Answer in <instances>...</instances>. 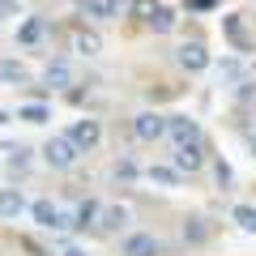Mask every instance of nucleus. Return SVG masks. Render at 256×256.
<instances>
[{"instance_id":"9d476101","label":"nucleus","mask_w":256,"mask_h":256,"mask_svg":"<svg viewBox=\"0 0 256 256\" xmlns=\"http://www.w3.org/2000/svg\"><path fill=\"white\" fill-rule=\"evenodd\" d=\"M77 9L90 22H116L120 9H124V0H77Z\"/></svg>"},{"instance_id":"4468645a","label":"nucleus","mask_w":256,"mask_h":256,"mask_svg":"<svg viewBox=\"0 0 256 256\" xmlns=\"http://www.w3.org/2000/svg\"><path fill=\"white\" fill-rule=\"evenodd\" d=\"M222 34L235 43V52H252V38H248V30H244V18L239 13H230V18H222Z\"/></svg>"},{"instance_id":"1a4fd4ad","label":"nucleus","mask_w":256,"mask_h":256,"mask_svg":"<svg viewBox=\"0 0 256 256\" xmlns=\"http://www.w3.org/2000/svg\"><path fill=\"white\" fill-rule=\"evenodd\" d=\"M120 226H128V210L124 205H107V210H102L98 205V218H94V235H116Z\"/></svg>"},{"instance_id":"39448f33","label":"nucleus","mask_w":256,"mask_h":256,"mask_svg":"<svg viewBox=\"0 0 256 256\" xmlns=\"http://www.w3.org/2000/svg\"><path fill=\"white\" fill-rule=\"evenodd\" d=\"M162 141L184 146V141H205V132H201V124H196L192 116H166V137Z\"/></svg>"},{"instance_id":"20e7f679","label":"nucleus","mask_w":256,"mask_h":256,"mask_svg":"<svg viewBox=\"0 0 256 256\" xmlns=\"http://www.w3.org/2000/svg\"><path fill=\"white\" fill-rule=\"evenodd\" d=\"M205 162H210L205 158V141H184V146H175V171L180 175H196Z\"/></svg>"},{"instance_id":"0eeeda50","label":"nucleus","mask_w":256,"mask_h":256,"mask_svg":"<svg viewBox=\"0 0 256 256\" xmlns=\"http://www.w3.org/2000/svg\"><path fill=\"white\" fill-rule=\"evenodd\" d=\"M47 38H52V22L38 18V13H34V18H26V22L18 26V47H43Z\"/></svg>"},{"instance_id":"a211bd4d","label":"nucleus","mask_w":256,"mask_h":256,"mask_svg":"<svg viewBox=\"0 0 256 256\" xmlns=\"http://www.w3.org/2000/svg\"><path fill=\"white\" fill-rule=\"evenodd\" d=\"M205 239H210V222H205V218H188V222H184V244L201 248Z\"/></svg>"},{"instance_id":"ddd939ff","label":"nucleus","mask_w":256,"mask_h":256,"mask_svg":"<svg viewBox=\"0 0 256 256\" xmlns=\"http://www.w3.org/2000/svg\"><path fill=\"white\" fill-rule=\"evenodd\" d=\"M22 214H26V192L22 188H0V218L13 222V218H22Z\"/></svg>"},{"instance_id":"cd10ccee","label":"nucleus","mask_w":256,"mask_h":256,"mask_svg":"<svg viewBox=\"0 0 256 256\" xmlns=\"http://www.w3.org/2000/svg\"><path fill=\"white\" fill-rule=\"evenodd\" d=\"M239 102H256V82H244V86H239Z\"/></svg>"},{"instance_id":"6ab92c4d","label":"nucleus","mask_w":256,"mask_h":256,"mask_svg":"<svg viewBox=\"0 0 256 256\" xmlns=\"http://www.w3.org/2000/svg\"><path fill=\"white\" fill-rule=\"evenodd\" d=\"M94 218H98V201H82L73 210V230H90Z\"/></svg>"},{"instance_id":"a878e982","label":"nucleus","mask_w":256,"mask_h":256,"mask_svg":"<svg viewBox=\"0 0 256 256\" xmlns=\"http://www.w3.org/2000/svg\"><path fill=\"white\" fill-rule=\"evenodd\" d=\"M9 166H13V171H26V166H30V150L18 146V150H13V158H9Z\"/></svg>"},{"instance_id":"423d86ee","label":"nucleus","mask_w":256,"mask_h":256,"mask_svg":"<svg viewBox=\"0 0 256 256\" xmlns=\"http://www.w3.org/2000/svg\"><path fill=\"white\" fill-rule=\"evenodd\" d=\"M175 60H180V68H184V73H205V68H210V52H205V43H201V38H192V43H180Z\"/></svg>"},{"instance_id":"6e6552de","label":"nucleus","mask_w":256,"mask_h":256,"mask_svg":"<svg viewBox=\"0 0 256 256\" xmlns=\"http://www.w3.org/2000/svg\"><path fill=\"white\" fill-rule=\"evenodd\" d=\"M120 256H162V239L150 235V230H137L120 244Z\"/></svg>"},{"instance_id":"b1692460","label":"nucleus","mask_w":256,"mask_h":256,"mask_svg":"<svg viewBox=\"0 0 256 256\" xmlns=\"http://www.w3.org/2000/svg\"><path fill=\"white\" fill-rule=\"evenodd\" d=\"M214 175H218V188H222V192H226L230 184H235V171H230V162H222V158L214 162Z\"/></svg>"},{"instance_id":"7c9ffc66","label":"nucleus","mask_w":256,"mask_h":256,"mask_svg":"<svg viewBox=\"0 0 256 256\" xmlns=\"http://www.w3.org/2000/svg\"><path fill=\"white\" fill-rule=\"evenodd\" d=\"M248 146H252V158H256V128H248Z\"/></svg>"},{"instance_id":"393cba45","label":"nucleus","mask_w":256,"mask_h":256,"mask_svg":"<svg viewBox=\"0 0 256 256\" xmlns=\"http://www.w3.org/2000/svg\"><path fill=\"white\" fill-rule=\"evenodd\" d=\"M154 4H158V0H128V13H132V18H137V22H146Z\"/></svg>"},{"instance_id":"5701e85b","label":"nucleus","mask_w":256,"mask_h":256,"mask_svg":"<svg viewBox=\"0 0 256 256\" xmlns=\"http://www.w3.org/2000/svg\"><path fill=\"white\" fill-rule=\"evenodd\" d=\"M137 162H132V158H116V180H124V184H132L137 180Z\"/></svg>"},{"instance_id":"2f4dec72","label":"nucleus","mask_w":256,"mask_h":256,"mask_svg":"<svg viewBox=\"0 0 256 256\" xmlns=\"http://www.w3.org/2000/svg\"><path fill=\"white\" fill-rule=\"evenodd\" d=\"M9 120H13V116H9V111H4V107H0V128H4V124H9Z\"/></svg>"},{"instance_id":"f3484780","label":"nucleus","mask_w":256,"mask_h":256,"mask_svg":"<svg viewBox=\"0 0 256 256\" xmlns=\"http://www.w3.org/2000/svg\"><path fill=\"white\" fill-rule=\"evenodd\" d=\"M56 214H60V205H52L47 196H43V201H34V205H30V218H34V222H38L43 230H56Z\"/></svg>"},{"instance_id":"412c9836","label":"nucleus","mask_w":256,"mask_h":256,"mask_svg":"<svg viewBox=\"0 0 256 256\" xmlns=\"http://www.w3.org/2000/svg\"><path fill=\"white\" fill-rule=\"evenodd\" d=\"M146 180H154V184H162V188H175V184H180L184 175L175 171V166H150V171H146Z\"/></svg>"},{"instance_id":"473e14b6","label":"nucleus","mask_w":256,"mask_h":256,"mask_svg":"<svg viewBox=\"0 0 256 256\" xmlns=\"http://www.w3.org/2000/svg\"><path fill=\"white\" fill-rule=\"evenodd\" d=\"M64 256H86V252H82V248H68V252H64Z\"/></svg>"},{"instance_id":"f03ea898","label":"nucleus","mask_w":256,"mask_h":256,"mask_svg":"<svg viewBox=\"0 0 256 256\" xmlns=\"http://www.w3.org/2000/svg\"><path fill=\"white\" fill-rule=\"evenodd\" d=\"M132 137H137L141 146L162 141L166 137V116L162 111H141V116H132Z\"/></svg>"},{"instance_id":"4be33fe9","label":"nucleus","mask_w":256,"mask_h":256,"mask_svg":"<svg viewBox=\"0 0 256 256\" xmlns=\"http://www.w3.org/2000/svg\"><path fill=\"white\" fill-rule=\"evenodd\" d=\"M230 218H235V226H239V230L256 235V210H252V205H235V210H230Z\"/></svg>"},{"instance_id":"c85d7f7f","label":"nucleus","mask_w":256,"mask_h":256,"mask_svg":"<svg viewBox=\"0 0 256 256\" xmlns=\"http://www.w3.org/2000/svg\"><path fill=\"white\" fill-rule=\"evenodd\" d=\"M214 4H218V0H188L192 13H205V9H214Z\"/></svg>"},{"instance_id":"c756f323","label":"nucleus","mask_w":256,"mask_h":256,"mask_svg":"<svg viewBox=\"0 0 256 256\" xmlns=\"http://www.w3.org/2000/svg\"><path fill=\"white\" fill-rule=\"evenodd\" d=\"M18 9V0H0V18H4V13H13Z\"/></svg>"},{"instance_id":"f8f14e48","label":"nucleus","mask_w":256,"mask_h":256,"mask_svg":"<svg viewBox=\"0 0 256 256\" xmlns=\"http://www.w3.org/2000/svg\"><path fill=\"white\" fill-rule=\"evenodd\" d=\"M68 43H73V52H77V56H86V60H94V56L102 52V38H98V30H86V26H77Z\"/></svg>"},{"instance_id":"bb28decb","label":"nucleus","mask_w":256,"mask_h":256,"mask_svg":"<svg viewBox=\"0 0 256 256\" xmlns=\"http://www.w3.org/2000/svg\"><path fill=\"white\" fill-rule=\"evenodd\" d=\"M218 73L226 77V82H235V77H239V60H222V68H218Z\"/></svg>"},{"instance_id":"aec40b11","label":"nucleus","mask_w":256,"mask_h":256,"mask_svg":"<svg viewBox=\"0 0 256 256\" xmlns=\"http://www.w3.org/2000/svg\"><path fill=\"white\" fill-rule=\"evenodd\" d=\"M18 120H26V124H47V120H52V107H47V102H26V107H18Z\"/></svg>"},{"instance_id":"9b49d317","label":"nucleus","mask_w":256,"mask_h":256,"mask_svg":"<svg viewBox=\"0 0 256 256\" xmlns=\"http://www.w3.org/2000/svg\"><path fill=\"white\" fill-rule=\"evenodd\" d=\"M68 86H73V64H68V60H47L43 90H68Z\"/></svg>"},{"instance_id":"72a5a7b5","label":"nucleus","mask_w":256,"mask_h":256,"mask_svg":"<svg viewBox=\"0 0 256 256\" xmlns=\"http://www.w3.org/2000/svg\"><path fill=\"white\" fill-rule=\"evenodd\" d=\"M0 26H4V22H0Z\"/></svg>"},{"instance_id":"f257e3e1","label":"nucleus","mask_w":256,"mask_h":256,"mask_svg":"<svg viewBox=\"0 0 256 256\" xmlns=\"http://www.w3.org/2000/svg\"><path fill=\"white\" fill-rule=\"evenodd\" d=\"M43 162L52 166V171H73V166L82 162V150L60 132V137H52V141L43 146Z\"/></svg>"},{"instance_id":"7ed1b4c3","label":"nucleus","mask_w":256,"mask_h":256,"mask_svg":"<svg viewBox=\"0 0 256 256\" xmlns=\"http://www.w3.org/2000/svg\"><path fill=\"white\" fill-rule=\"evenodd\" d=\"M64 137L73 141V146L82 150V154H94V150H98V141H102V124H98V120H90V116H86V120H77V124L68 128Z\"/></svg>"},{"instance_id":"dca6fc26","label":"nucleus","mask_w":256,"mask_h":256,"mask_svg":"<svg viewBox=\"0 0 256 256\" xmlns=\"http://www.w3.org/2000/svg\"><path fill=\"white\" fill-rule=\"evenodd\" d=\"M0 82L9 86H30V68L22 60H0Z\"/></svg>"},{"instance_id":"2eb2a0df","label":"nucleus","mask_w":256,"mask_h":256,"mask_svg":"<svg viewBox=\"0 0 256 256\" xmlns=\"http://www.w3.org/2000/svg\"><path fill=\"white\" fill-rule=\"evenodd\" d=\"M146 26L154 30V34H171V30L180 26V18H175V9H166V4H154L150 18H146Z\"/></svg>"}]
</instances>
